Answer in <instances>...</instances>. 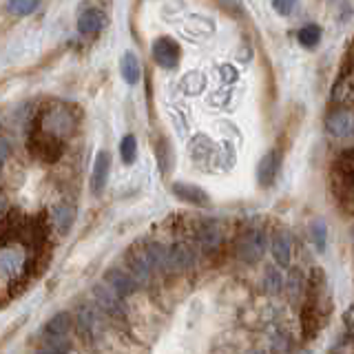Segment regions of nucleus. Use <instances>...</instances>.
Segmentation results:
<instances>
[{"mask_svg":"<svg viewBox=\"0 0 354 354\" xmlns=\"http://www.w3.org/2000/svg\"><path fill=\"white\" fill-rule=\"evenodd\" d=\"M140 248L144 252V257H147L149 266L153 268V272H160V274L169 272V252H166V243L149 239V241H142Z\"/></svg>","mask_w":354,"mask_h":354,"instance_id":"17","label":"nucleus"},{"mask_svg":"<svg viewBox=\"0 0 354 354\" xmlns=\"http://www.w3.org/2000/svg\"><path fill=\"white\" fill-rule=\"evenodd\" d=\"M310 239H313L315 248L319 252L326 250V246H328V224L324 219H315L313 224H310Z\"/></svg>","mask_w":354,"mask_h":354,"instance_id":"26","label":"nucleus"},{"mask_svg":"<svg viewBox=\"0 0 354 354\" xmlns=\"http://www.w3.org/2000/svg\"><path fill=\"white\" fill-rule=\"evenodd\" d=\"M47 226L18 213L0 217V295H16L40 266Z\"/></svg>","mask_w":354,"mask_h":354,"instance_id":"1","label":"nucleus"},{"mask_svg":"<svg viewBox=\"0 0 354 354\" xmlns=\"http://www.w3.org/2000/svg\"><path fill=\"white\" fill-rule=\"evenodd\" d=\"M104 283L111 288L113 292H118L122 299H129V297H133L138 292V283H136V279L127 272V270H122V268H109L106 272H104Z\"/></svg>","mask_w":354,"mask_h":354,"instance_id":"14","label":"nucleus"},{"mask_svg":"<svg viewBox=\"0 0 354 354\" xmlns=\"http://www.w3.org/2000/svg\"><path fill=\"white\" fill-rule=\"evenodd\" d=\"M188 232L193 235L195 246L202 252H215L224 241V230L215 219H197Z\"/></svg>","mask_w":354,"mask_h":354,"instance_id":"5","label":"nucleus"},{"mask_svg":"<svg viewBox=\"0 0 354 354\" xmlns=\"http://www.w3.org/2000/svg\"><path fill=\"white\" fill-rule=\"evenodd\" d=\"M120 73H122V80H124L127 84H138L140 82V62L136 58V53L127 51L124 55H122L120 60Z\"/></svg>","mask_w":354,"mask_h":354,"instance_id":"24","label":"nucleus"},{"mask_svg":"<svg viewBox=\"0 0 354 354\" xmlns=\"http://www.w3.org/2000/svg\"><path fill=\"white\" fill-rule=\"evenodd\" d=\"M180 88L186 95H195V93H202L206 88V75L199 73V71H188L182 80H180Z\"/></svg>","mask_w":354,"mask_h":354,"instance_id":"25","label":"nucleus"},{"mask_svg":"<svg viewBox=\"0 0 354 354\" xmlns=\"http://www.w3.org/2000/svg\"><path fill=\"white\" fill-rule=\"evenodd\" d=\"M7 158H9V142L0 140V169H3V164L7 162Z\"/></svg>","mask_w":354,"mask_h":354,"instance_id":"35","label":"nucleus"},{"mask_svg":"<svg viewBox=\"0 0 354 354\" xmlns=\"http://www.w3.org/2000/svg\"><path fill=\"white\" fill-rule=\"evenodd\" d=\"M5 195H0V217H3V213H5Z\"/></svg>","mask_w":354,"mask_h":354,"instance_id":"37","label":"nucleus"},{"mask_svg":"<svg viewBox=\"0 0 354 354\" xmlns=\"http://www.w3.org/2000/svg\"><path fill=\"white\" fill-rule=\"evenodd\" d=\"M106 22H109L106 7L86 5L80 9V14H77V31H80L82 36L93 38L106 27Z\"/></svg>","mask_w":354,"mask_h":354,"instance_id":"9","label":"nucleus"},{"mask_svg":"<svg viewBox=\"0 0 354 354\" xmlns=\"http://www.w3.org/2000/svg\"><path fill=\"white\" fill-rule=\"evenodd\" d=\"M171 191L175 197H180V199H184V202L193 204L197 208H210V197L202 186L188 184V182H175L171 186Z\"/></svg>","mask_w":354,"mask_h":354,"instance_id":"19","label":"nucleus"},{"mask_svg":"<svg viewBox=\"0 0 354 354\" xmlns=\"http://www.w3.org/2000/svg\"><path fill=\"white\" fill-rule=\"evenodd\" d=\"M346 328H348V337H352V308H348V313H346Z\"/></svg>","mask_w":354,"mask_h":354,"instance_id":"36","label":"nucleus"},{"mask_svg":"<svg viewBox=\"0 0 354 354\" xmlns=\"http://www.w3.org/2000/svg\"><path fill=\"white\" fill-rule=\"evenodd\" d=\"M188 153L195 166H199L202 171H215L219 169V144H215L208 136L199 133L188 144Z\"/></svg>","mask_w":354,"mask_h":354,"instance_id":"4","label":"nucleus"},{"mask_svg":"<svg viewBox=\"0 0 354 354\" xmlns=\"http://www.w3.org/2000/svg\"><path fill=\"white\" fill-rule=\"evenodd\" d=\"M270 252L279 268H288L292 259V237L288 230H274L270 237Z\"/></svg>","mask_w":354,"mask_h":354,"instance_id":"16","label":"nucleus"},{"mask_svg":"<svg viewBox=\"0 0 354 354\" xmlns=\"http://www.w3.org/2000/svg\"><path fill=\"white\" fill-rule=\"evenodd\" d=\"M29 149L33 153V158H38L47 164H53L62 158L64 153V142L53 138V136H47V133L42 131H36L29 140Z\"/></svg>","mask_w":354,"mask_h":354,"instance_id":"7","label":"nucleus"},{"mask_svg":"<svg viewBox=\"0 0 354 354\" xmlns=\"http://www.w3.org/2000/svg\"><path fill=\"white\" fill-rule=\"evenodd\" d=\"M38 5H40V0H7V11L18 18H25V16H31L33 11L38 9Z\"/></svg>","mask_w":354,"mask_h":354,"instance_id":"27","label":"nucleus"},{"mask_svg":"<svg viewBox=\"0 0 354 354\" xmlns=\"http://www.w3.org/2000/svg\"><path fill=\"white\" fill-rule=\"evenodd\" d=\"M297 38H299V44H301V47L315 49L321 40V27L319 25H306V27L299 29Z\"/></svg>","mask_w":354,"mask_h":354,"instance_id":"28","label":"nucleus"},{"mask_svg":"<svg viewBox=\"0 0 354 354\" xmlns=\"http://www.w3.org/2000/svg\"><path fill=\"white\" fill-rule=\"evenodd\" d=\"M151 51H153V60L158 62L162 69H175V66L180 64L182 49H180V44L169 36H162L155 40Z\"/></svg>","mask_w":354,"mask_h":354,"instance_id":"10","label":"nucleus"},{"mask_svg":"<svg viewBox=\"0 0 354 354\" xmlns=\"http://www.w3.org/2000/svg\"><path fill=\"white\" fill-rule=\"evenodd\" d=\"M120 155H122V162L124 164H133L138 160V140L136 136H124L120 142Z\"/></svg>","mask_w":354,"mask_h":354,"instance_id":"31","label":"nucleus"},{"mask_svg":"<svg viewBox=\"0 0 354 354\" xmlns=\"http://www.w3.org/2000/svg\"><path fill=\"white\" fill-rule=\"evenodd\" d=\"M91 297L95 306L102 310V313L111 319L115 321V324H124L127 321V306H124V299H122L118 292H113L111 288L102 281V283H95L93 290H91Z\"/></svg>","mask_w":354,"mask_h":354,"instance_id":"3","label":"nucleus"},{"mask_svg":"<svg viewBox=\"0 0 354 354\" xmlns=\"http://www.w3.org/2000/svg\"><path fill=\"white\" fill-rule=\"evenodd\" d=\"M109 173H111V153L109 151H100L95 155L93 162V171H91V182H88V188H91V195L100 197L104 193L106 182H109Z\"/></svg>","mask_w":354,"mask_h":354,"instance_id":"15","label":"nucleus"},{"mask_svg":"<svg viewBox=\"0 0 354 354\" xmlns=\"http://www.w3.org/2000/svg\"><path fill=\"white\" fill-rule=\"evenodd\" d=\"M352 127H354V118H352V109L350 106H337L332 109L328 118H326V129L332 138L343 140L352 136Z\"/></svg>","mask_w":354,"mask_h":354,"instance_id":"12","label":"nucleus"},{"mask_svg":"<svg viewBox=\"0 0 354 354\" xmlns=\"http://www.w3.org/2000/svg\"><path fill=\"white\" fill-rule=\"evenodd\" d=\"M266 248H268V235H266V230L250 228L243 232V237L237 243V257L248 266L259 263L266 254Z\"/></svg>","mask_w":354,"mask_h":354,"instance_id":"6","label":"nucleus"},{"mask_svg":"<svg viewBox=\"0 0 354 354\" xmlns=\"http://www.w3.org/2000/svg\"><path fill=\"white\" fill-rule=\"evenodd\" d=\"M283 288H286L288 299H290L292 304H297L299 299H304V295H306V277H304V272L299 268H290V272H288L286 281H283Z\"/></svg>","mask_w":354,"mask_h":354,"instance_id":"22","label":"nucleus"},{"mask_svg":"<svg viewBox=\"0 0 354 354\" xmlns=\"http://www.w3.org/2000/svg\"><path fill=\"white\" fill-rule=\"evenodd\" d=\"M73 328V317L69 313H58L44 326V337H66Z\"/></svg>","mask_w":354,"mask_h":354,"instance_id":"23","label":"nucleus"},{"mask_svg":"<svg viewBox=\"0 0 354 354\" xmlns=\"http://www.w3.org/2000/svg\"><path fill=\"white\" fill-rule=\"evenodd\" d=\"M36 131L47 133L58 140H66L75 131V113L66 104H51L44 106L38 113V127Z\"/></svg>","mask_w":354,"mask_h":354,"instance_id":"2","label":"nucleus"},{"mask_svg":"<svg viewBox=\"0 0 354 354\" xmlns=\"http://www.w3.org/2000/svg\"><path fill=\"white\" fill-rule=\"evenodd\" d=\"M297 3H299V0H272V9H274L279 16L288 18V16H290L292 11L297 9Z\"/></svg>","mask_w":354,"mask_h":354,"instance_id":"33","label":"nucleus"},{"mask_svg":"<svg viewBox=\"0 0 354 354\" xmlns=\"http://www.w3.org/2000/svg\"><path fill=\"white\" fill-rule=\"evenodd\" d=\"M166 252H169V272H186L197 266V252L186 241L166 243Z\"/></svg>","mask_w":354,"mask_h":354,"instance_id":"8","label":"nucleus"},{"mask_svg":"<svg viewBox=\"0 0 354 354\" xmlns=\"http://www.w3.org/2000/svg\"><path fill=\"white\" fill-rule=\"evenodd\" d=\"M73 324L77 335H80L84 341H93L97 330H100V321H97V313L91 304H80L75 308V315H73Z\"/></svg>","mask_w":354,"mask_h":354,"instance_id":"13","label":"nucleus"},{"mask_svg":"<svg viewBox=\"0 0 354 354\" xmlns=\"http://www.w3.org/2000/svg\"><path fill=\"white\" fill-rule=\"evenodd\" d=\"M281 171V153L279 151H268L263 155V158L259 160L257 164V180H259V186H272L277 175H279Z\"/></svg>","mask_w":354,"mask_h":354,"instance_id":"18","label":"nucleus"},{"mask_svg":"<svg viewBox=\"0 0 354 354\" xmlns=\"http://www.w3.org/2000/svg\"><path fill=\"white\" fill-rule=\"evenodd\" d=\"M263 288L268 295H279L283 290V277L272 266H268V270L263 272Z\"/></svg>","mask_w":354,"mask_h":354,"instance_id":"30","label":"nucleus"},{"mask_svg":"<svg viewBox=\"0 0 354 354\" xmlns=\"http://www.w3.org/2000/svg\"><path fill=\"white\" fill-rule=\"evenodd\" d=\"M73 346L66 337H44V346L42 352H51V354H60V352H71Z\"/></svg>","mask_w":354,"mask_h":354,"instance_id":"32","label":"nucleus"},{"mask_svg":"<svg viewBox=\"0 0 354 354\" xmlns=\"http://www.w3.org/2000/svg\"><path fill=\"white\" fill-rule=\"evenodd\" d=\"M352 91H354V84H352V69L348 66L346 73L339 75V80L332 88V102H337L341 106H352Z\"/></svg>","mask_w":354,"mask_h":354,"instance_id":"21","label":"nucleus"},{"mask_svg":"<svg viewBox=\"0 0 354 354\" xmlns=\"http://www.w3.org/2000/svg\"><path fill=\"white\" fill-rule=\"evenodd\" d=\"M51 221H53V226H55V230L60 232V235H66V232L71 230L73 221H75V208L71 204H66V202L55 204L51 208Z\"/></svg>","mask_w":354,"mask_h":354,"instance_id":"20","label":"nucleus"},{"mask_svg":"<svg viewBox=\"0 0 354 354\" xmlns=\"http://www.w3.org/2000/svg\"><path fill=\"white\" fill-rule=\"evenodd\" d=\"M127 272L133 277V279H136V283H138L140 288H147V286H151V283H153L155 272H153V268L149 266L147 257H144V252H142V248H140V246H133V248L129 250Z\"/></svg>","mask_w":354,"mask_h":354,"instance_id":"11","label":"nucleus"},{"mask_svg":"<svg viewBox=\"0 0 354 354\" xmlns=\"http://www.w3.org/2000/svg\"><path fill=\"white\" fill-rule=\"evenodd\" d=\"M186 29L195 33V36H210V33H215V22L204 16H193V18H188Z\"/></svg>","mask_w":354,"mask_h":354,"instance_id":"29","label":"nucleus"},{"mask_svg":"<svg viewBox=\"0 0 354 354\" xmlns=\"http://www.w3.org/2000/svg\"><path fill=\"white\" fill-rule=\"evenodd\" d=\"M158 160H160V169L164 173L169 171L171 155H169V142H166V140H160V144H158Z\"/></svg>","mask_w":354,"mask_h":354,"instance_id":"34","label":"nucleus"}]
</instances>
